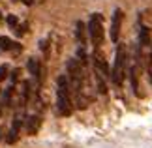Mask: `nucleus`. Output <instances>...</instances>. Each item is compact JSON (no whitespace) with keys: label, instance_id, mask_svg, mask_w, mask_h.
I'll return each mask as SVG.
<instances>
[{"label":"nucleus","instance_id":"8","mask_svg":"<svg viewBox=\"0 0 152 148\" xmlns=\"http://www.w3.org/2000/svg\"><path fill=\"white\" fill-rule=\"evenodd\" d=\"M0 49H2V51H21V45L15 43V41H11L10 38L2 36V38H0Z\"/></svg>","mask_w":152,"mask_h":148},{"label":"nucleus","instance_id":"10","mask_svg":"<svg viewBox=\"0 0 152 148\" xmlns=\"http://www.w3.org/2000/svg\"><path fill=\"white\" fill-rule=\"evenodd\" d=\"M139 45H141V47L150 45V30H148L147 26L139 28Z\"/></svg>","mask_w":152,"mask_h":148},{"label":"nucleus","instance_id":"6","mask_svg":"<svg viewBox=\"0 0 152 148\" xmlns=\"http://www.w3.org/2000/svg\"><path fill=\"white\" fill-rule=\"evenodd\" d=\"M19 126H21V116H19V112H17L15 118H13V126H11L10 133H8V139H6L10 144H11V143H15L17 137H19Z\"/></svg>","mask_w":152,"mask_h":148},{"label":"nucleus","instance_id":"2","mask_svg":"<svg viewBox=\"0 0 152 148\" xmlns=\"http://www.w3.org/2000/svg\"><path fill=\"white\" fill-rule=\"evenodd\" d=\"M126 47L118 45L116 47V55H115V66L111 71V81L115 86H122L124 85V75H126Z\"/></svg>","mask_w":152,"mask_h":148},{"label":"nucleus","instance_id":"14","mask_svg":"<svg viewBox=\"0 0 152 148\" xmlns=\"http://www.w3.org/2000/svg\"><path fill=\"white\" fill-rule=\"evenodd\" d=\"M8 77V66H0V81H4Z\"/></svg>","mask_w":152,"mask_h":148},{"label":"nucleus","instance_id":"1","mask_svg":"<svg viewBox=\"0 0 152 148\" xmlns=\"http://www.w3.org/2000/svg\"><path fill=\"white\" fill-rule=\"evenodd\" d=\"M72 88L66 75H60L56 81V109L62 116H68L72 112Z\"/></svg>","mask_w":152,"mask_h":148},{"label":"nucleus","instance_id":"3","mask_svg":"<svg viewBox=\"0 0 152 148\" xmlns=\"http://www.w3.org/2000/svg\"><path fill=\"white\" fill-rule=\"evenodd\" d=\"M88 32L90 34V39H92V45L94 47H100L102 43H103V17H102V13H92V17H90V21H88Z\"/></svg>","mask_w":152,"mask_h":148},{"label":"nucleus","instance_id":"7","mask_svg":"<svg viewBox=\"0 0 152 148\" xmlns=\"http://www.w3.org/2000/svg\"><path fill=\"white\" fill-rule=\"evenodd\" d=\"M26 131H28V135H34L39 129V124H42V118H39L38 114H32V116H28L26 118Z\"/></svg>","mask_w":152,"mask_h":148},{"label":"nucleus","instance_id":"11","mask_svg":"<svg viewBox=\"0 0 152 148\" xmlns=\"http://www.w3.org/2000/svg\"><path fill=\"white\" fill-rule=\"evenodd\" d=\"M28 71H30V75H34V77H39L42 68H39L38 58H30V60H28Z\"/></svg>","mask_w":152,"mask_h":148},{"label":"nucleus","instance_id":"12","mask_svg":"<svg viewBox=\"0 0 152 148\" xmlns=\"http://www.w3.org/2000/svg\"><path fill=\"white\" fill-rule=\"evenodd\" d=\"M85 34H86V28H85L83 23L79 21V23H77V39L81 41V47H85V39H86Z\"/></svg>","mask_w":152,"mask_h":148},{"label":"nucleus","instance_id":"15","mask_svg":"<svg viewBox=\"0 0 152 148\" xmlns=\"http://www.w3.org/2000/svg\"><path fill=\"white\" fill-rule=\"evenodd\" d=\"M23 2H25L26 6H32L34 2H42V0H23Z\"/></svg>","mask_w":152,"mask_h":148},{"label":"nucleus","instance_id":"13","mask_svg":"<svg viewBox=\"0 0 152 148\" xmlns=\"http://www.w3.org/2000/svg\"><path fill=\"white\" fill-rule=\"evenodd\" d=\"M6 21H8V25H10L11 28H15L17 25H19V19H17L15 15H8V17H6Z\"/></svg>","mask_w":152,"mask_h":148},{"label":"nucleus","instance_id":"4","mask_svg":"<svg viewBox=\"0 0 152 148\" xmlns=\"http://www.w3.org/2000/svg\"><path fill=\"white\" fill-rule=\"evenodd\" d=\"M94 75H100L102 79H111L107 62H105V58L100 51H94Z\"/></svg>","mask_w":152,"mask_h":148},{"label":"nucleus","instance_id":"5","mask_svg":"<svg viewBox=\"0 0 152 148\" xmlns=\"http://www.w3.org/2000/svg\"><path fill=\"white\" fill-rule=\"evenodd\" d=\"M122 19H124V13H122V9H115V11H113V17H111V39H113V41H118Z\"/></svg>","mask_w":152,"mask_h":148},{"label":"nucleus","instance_id":"9","mask_svg":"<svg viewBox=\"0 0 152 148\" xmlns=\"http://www.w3.org/2000/svg\"><path fill=\"white\" fill-rule=\"evenodd\" d=\"M130 81H132L133 94H135V96H139V73H137V66H135V64L130 68Z\"/></svg>","mask_w":152,"mask_h":148},{"label":"nucleus","instance_id":"16","mask_svg":"<svg viewBox=\"0 0 152 148\" xmlns=\"http://www.w3.org/2000/svg\"><path fill=\"white\" fill-rule=\"evenodd\" d=\"M15 2H17V0H15Z\"/></svg>","mask_w":152,"mask_h":148}]
</instances>
